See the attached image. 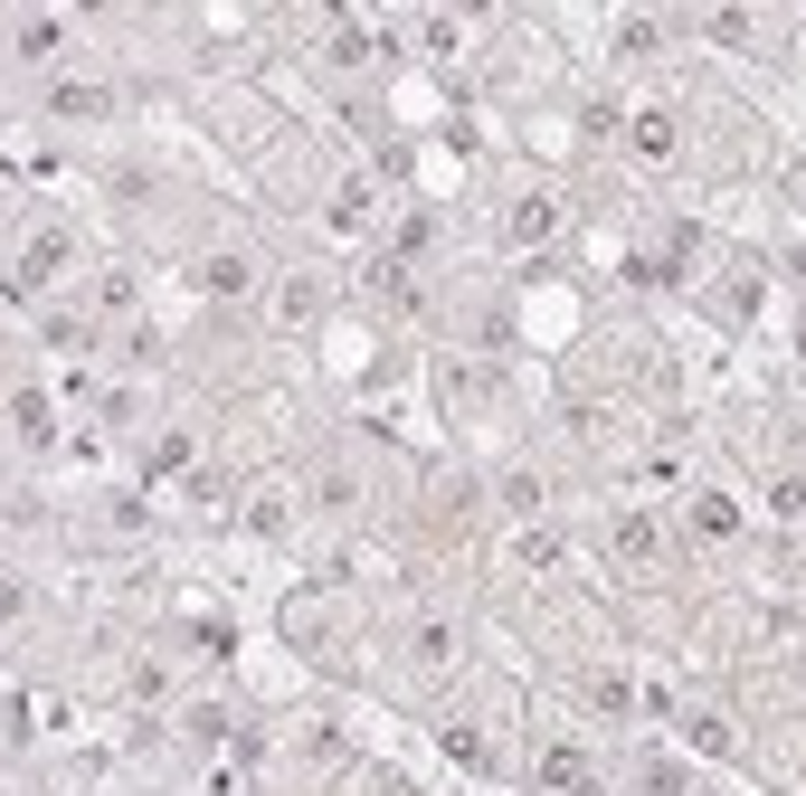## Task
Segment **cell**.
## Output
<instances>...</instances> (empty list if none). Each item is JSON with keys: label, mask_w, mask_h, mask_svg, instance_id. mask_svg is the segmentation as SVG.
<instances>
[{"label": "cell", "mask_w": 806, "mask_h": 796, "mask_svg": "<svg viewBox=\"0 0 806 796\" xmlns=\"http://www.w3.org/2000/svg\"><path fill=\"white\" fill-rule=\"evenodd\" d=\"M10 39H20V57H29V67H47V57L67 47V20H20Z\"/></svg>", "instance_id": "cell-1"}, {"label": "cell", "mask_w": 806, "mask_h": 796, "mask_svg": "<svg viewBox=\"0 0 806 796\" xmlns=\"http://www.w3.org/2000/svg\"><path fill=\"white\" fill-rule=\"evenodd\" d=\"M57 115H67V123H95V115H105V95H95V86H57Z\"/></svg>", "instance_id": "cell-2"}]
</instances>
